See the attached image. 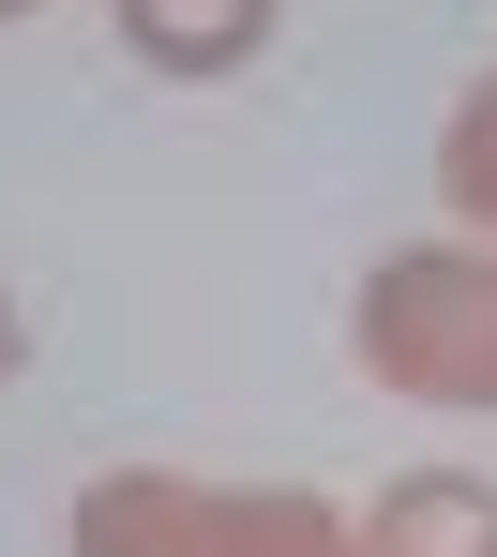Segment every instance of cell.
<instances>
[{
  "label": "cell",
  "instance_id": "cell-1",
  "mask_svg": "<svg viewBox=\"0 0 497 557\" xmlns=\"http://www.w3.org/2000/svg\"><path fill=\"white\" fill-rule=\"evenodd\" d=\"M362 362L407 407H497V242H422L362 272Z\"/></svg>",
  "mask_w": 497,
  "mask_h": 557
},
{
  "label": "cell",
  "instance_id": "cell-2",
  "mask_svg": "<svg viewBox=\"0 0 497 557\" xmlns=\"http://www.w3.org/2000/svg\"><path fill=\"white\" fill-rule=\"evenodd\" d=\"M272 15H287V0H121V46H136L151 76H241V61L272 46Z\"/></svg>",
  "mask_w": 497,
  "mask_h": 557
},
{
  "label": "cell",
  "instance_id": "cell-3",
  "mask_svg": "<svg viewBox=\"0 0 497 557\" xmlns=\"http://www.w3.org/2000/svg\"><path fill=\"white\" fill-rule=\"evenodd\" d=\"M362 557H497V482L407 467L393 497H377V528H362Z\"/></svg>",
  "mask_w": 497,
  "mask_h": 557
},
{
  "label": "cell",
  "instance_id": "cell-4",
  "mask_svg": "<svg viewBox=\"0 0 497 557\" xmlns=\"http://www.w3.org/2000/svg\"><path fill=\"white\" fill-rule=\"evenodd\" d=\"M197 557H362V528L332 512V497H301V482H257V497H197Z\"/></svg>",
  "mask_w": 497,
  "mask_h": 557
},
{
  "label": "cell",
  "instance_id": "cell-5",
  "mask_svg": "<svg viewBox=\"0 0 497 557\" xmlns=\"http://www.w3.org/2000/svg\"><path fill=\"white\" fill-rule=\"evenodd\" d=\"M197 497L211 482H166V467H105L76 497V557H197Z\"/></svg>",
  "mask_w": 497,
  "mask_h": 557
},
{
  "label": "cell",
  "instance_id": "cell-6",
  "mask_svg": "<svg viewBox=\"0 0 497 557\" xmlns=\"http://www.w3.org/2000/svg\"><path fill=\"white\" fill-rule=\"evenodd\" d=\"M437 196H452V211H468V226L497 242V76L452 106V136H437Z\"/></svg>",
  "mask_w": 497,
  "mask_h": 557
},
{
  "label": "cell",
  "instance_id": "cell-7",
  "mask_svg": "<svg viewBox=\"0 0 497 557\" xmlns=\"http://www.w3.org/2000/svg\"><path fill=\"white\" fill-rule=\"evenodd\" d=\"M15 347H30V332H15V301H0V376H15Z\"/></svg>",
  "mask_w": 497,
  "mask_h": 557
},
{
  "label": "cell",
  "instance_id": "cell-8",
  "mask_svg": "<svg viewBox=\"0 0 497 557\" xmlns=\"http://www.w3.org/2000/svg\"><path fill=\"white\" fill-rule=\"evenodd\" d=\"M0 15H30V0H0Z\"/></svg>",
  "mask_w": 497,
  "mask_h": 557
}]
</instances>
